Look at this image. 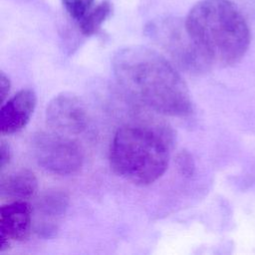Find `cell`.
Listing matches in <instances>:
<instances>
[{
    "instance_id": "obj_6",
    "label": "cell",
    "mask_w": 255,
    "mask_h": 255,
    "mask_svg": "<svg viewBox=\"0 0 255 255\" xmlns=\"http://www.w3.org/2000/svg\"><path fill=\"white\" fill-rule=\"evenodd\" d=\"M48 126L61 134L82 133L88 127V113L82 100L72 93L55 96L46 109Z\"/></svg>"
},
{
    "instance_id": "obj_15",
    "label": "cell",
    "mask_w": 255,
    "mask_h": 255,
    "mask_svg": "<svg viewBox=\"0 0 255 255\" xmlns=\"http://www.w3.org/2000/svg\"><path fill=\"white\" fill-rule=\"evenodd\" d=\"M11 159V150L9 145L5 141H1L0 146V168L3 170L5 166L10 162Z\"/></svg>"
},
{
    "instance_id": "obj_8",
    "label": "cell",
    "mask_w": 255,
    "mask_h": 255,
    "mask_svg": "<svg viewBox=\"0 0 255 255\" xmlns=\"http://www.w3.org/2000/svg\"><path fill=\"white\" fill-rule=\"evenodd\" d=\"M37 103L33 90L23 89L2 104L0 111V129L2 134L15 133L29 123Z\"/></svg>"
},
{
    "instance_id": "obj_4",
    "label": "cell",
    "mask_w": 255,
    "mask_h": 255,
    "mask_svg": "<svg viewBox=\"0 0 255 255\" xmlns=\"http://www.w3.org/2000/svg\"><path fill=\"white\" fill-rule=\"evenodd\" d=\"M148 36L188 73H203L211 68L189 35L185 21L165 18L153 21L146 27Z\"/></svg>"
},
{
    "instance_id": "obj_3",
    "label": "cell",
    "mask_w": 255,
    "mask_h": 255,
    "mask_svg": "<svg viewBox=\"0 0 255 255\" xmlns=\"http://www.w3.org/2000/svg\"><path fill=\"white\" fill-rule=\"evenodd\" d=\"M168 161L165 139L144 127H122L111 142V167L118 175L136 185L157 180L165 172Z\"/></svg>"
},
{
    "instance_id": "obj_7",
    "label": "cell",
    "mask_w": 255,
    "mask_h": 255,
    "mask_svg": "<svg viewBox=\"0 0 255 255\" xmlns=\"http://www.w3.org/2000/svg\"><path fill=\"white\" fill-rule=\"evenodd\" d=\"M32 208L25 200H14L1 207L0 251L3 252L12 241H23L30 235Z\"/></svg>"
},
{
    "instance_id": "obj_5",
    "label": "cell",
    "mask_w": 255,
    "mask_h": 255,
    "mask_svg": "<svg viewBox=\"0 0 255 255\" xmlns=\"http://www.w3.org/2000/svg\"><path fill=\"white\" fill-rule=\"evenodd\" d=\"M32 145L38 164L51 173L69 175L82 167L83 151L69 135L56 131L39 132Z\"/></svg>"
},
{
    "instance_id": "obj_9",
    "label": "cell",
    "mask_w": 255,
    "mask_h": 255,
    "mask_svg": "<svg viewBox=\"0 0 255 255\" xmlns=\"http://www.w3.org/2000/svg\"><path fill=\"white\" fill-rule=\"evenodd\" d=\"M38 190V180L29 169L14 171L2 178L0 184L1 195L14 199L25 200L33 197Z\"/></svg>"
},
{
    "instance_id": "obj_11",
    "label": "cell",
    "mask_w": 255,
    "mask_h": 255,
    "mask_svg": "<svg viewBox=\"0 0 255 255\" xmlns=\"http://www.w3.org/2000/svg\"><path fill=\"white\" fill-rule=\"evenodd\" d=\"M112 12V4L110 1L105 0L93 7L79 22V29L82 34L86 36L94 35L102 27L103 23L110 16Z\"/></svg>"
},
{
    "instance_id": "obj_14",
    "label": "cell",
    "mask_w": 255,
    "mask_h": 255,
    "mask_svg": "<svg viewBox=\"0 0 255 255\" xmlns=\"http://www.w3.org/2000/svg\"><path fill=\"white\" fill-rule=\"evenodd\" d=\"M11 83L8 78V76L5 75L4 72H1L0 75V97H1V103L3 104L5 102V99L7 98L9 92H10Z\"/></svg>"
},
{
    "instance_id": "obj_12",
    "label": "cell",
    "mask_w": 255,
    "mask_h": 255,
    "mask_svg": "<svg viewBox=\"0 0 255 255\" xmlns=\"http://www.w3.org/2000/svg\"><path fill=\"white\" fill-rule=\"evenodd\" d=\"M95 0H62L67 13L79 22L92 8Z\"/></svg>"
},
{
    "instance_id": "obj_2",
    "label": "cell",
    "mask_w": 255,
    "mask_h": 255,
    "mask_svg": "<svg viewBox=\"0 0 255 255\" xmlns=\"http://www.w3.org/2000/svg\"><path fill=\"white\" fill-rule=\"evenodd\" d=\"M184 21L189 35L211 67L232 66L248 50L249 26L231 0H200Z\"/></svg>"
},
{
    "instance_id": "obj_1",
    "label": "cell",
    "mask_w": 255,
    "mask_h": 255,
    "mask_svg": "<svg viewBox=\"0 0 255 255\" xmlns=\"http://www.w3.org/2000/svg\"><path fill=\"white\" fill-rule=\"evenodd\" d=\"M112 67L120 86L154 112L171 117L191 113L186 83L158 52L144 46L122 48L114 55Z\"/></svg>"
},
{
    "instance_id": "obj_13",
    "label": "cell",
    "mask_w": 255,
    "mask_h": 255,
    "mask_svg": "<svg viewBox=\"0 0 255 255\" xmlns=\"http://www.w3.org/2000/svg\"><path fill=\"white\" fill-rule=\"evenodd\" d=\"M177 164H178V168H179L180 172L183 175L190 176L193 173L194 163H193V159H192L191 155L188 152L182 151L178 154Z\"/></svg>"
},
{
    "instance_id": "obj_10",
    "label": "cell",
    "mask_w": 255,
    "mask_h": 255,
    "mask_svg": "<svg viewBox=\"0 0 255 255\" xmlns=\"http://www.w3.org/2000/svg\"><path fill=\"white\" fill-rule=\"evenodd\" d=\"M38 212L42 215L44 223L39 232L45 236L56 231L55 220L57 221L68 207V196L62 191H50L45 193L38 202Z\"/></svg>"
}]
</instances>
